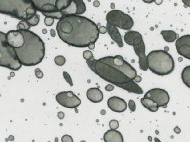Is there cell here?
Listing matches in <instances>:
<instances>
[{
    "label": "cell",
    "mask_w": 190,
    "mask_h": 142,
    "mask_svg": "<svg viewBox=\"0 0 190 142\" xmlns=\"http://www.w3.org/2000/svg\"><path fill=\"white\" fill-rule=\"evenodd\" d=\"M56 31L64 43L78 48L95 44L100 34L98 25L81 15L66 16L58 20Z\"/></svg>",
    "instance_id": "6da1fadb"
},
{
    "label": "cell",
    "mask_w": 190,
    "mask_h": 142,
    "mask_svg": "<svg viewBox=\"0 0 190 142\" xmlns=\"http://www.w3.org/2000/svg\"><path fill=\"white\" fill-rule=\"evenodd\" d=\"M86 63L100 78L118 87L134 80L137 75L136 70L131 64L125 61L120 55L105 56L99 59L88 60Z\"/></svg>",
    "instance_id": "7a4b0ae2"
},
{
    "label": "cell",
    "mask_w": 190,
    "mask_h": 142,
    "mask_svg": "<svg viewBox=\"0 0 190 142\" xmlns=\"http://www.w3.org/2000/svg\"><path fill=\"white\" fill-rule=\"evenodd\" d=\"M24 36V44L15 48V53L21 65L34 66L42 61L45 56V44L39 36L30 30L21 31Z\"/></svg>",
    "instance_id": "3957f363"
},
{
    "label": "cell",
    "mask_w": 190,
    "mask_h": 142,
    "mask_svg": "<svg viewBox=\"0 0 190 142\" xmlns=\"http://www.w3.org/2000/svg\"><path fill=\"white\" fill-rule=\"evenodd\" d=\"M0 13L26 21L37 11L29 0H0Z\"/></svg>",
    "instance_id": "277c9868"
},
{
    "label": "cell",
    "mask_w": 190,
    "mask_h": 142,
    "mask_svg": "<svg viewBox=\"0 0 190 142\" xmlns=\"http://www.w3.org/2000/svg\"><path fill=\"white\" fill-rule=\"evenodd\" d=\"M147 68L154 74L164 76L174 70L173 57L165 50H153L146 55Z\"/></svg>",
    "instance_id": "5b68a950"
},
{
    "label": "cell",
    "mask_w": 190,
    "mask_h": 142,
    "mask_svg": "<svg viewBox=\"0 0 190 142\" xmlns=\"http://www.w3.org/2000/svg\"><path fill=\"white\" fill-rule=\"evenodd\" d=\"M0 66L10 70H19L21 68L19 60L15 53V49L6 42V33L0 31Z\"/></svg>",
    "instance_id": "8992f818"
},
{
    "label": "cell",
    "mask_w": 190,
    "mask_h": 142,
    "mask_svg": "<svg viewBox=\"0 0 190 142\" xmlns=\"http://www.w3.org/2000/svg\"><path fill=\"white\" fill-rule=\"evenodd\" d=\"M106 21L110 25L124 30H130L134 25V21L131 16L121 10L109 11L106 15Z\"/></svg>",
    "instance_id": "52a82bcc"
},
{
    "label": "cell",
    "mask_w": 190,
    "mask_h": 142,
    "mask_svg": "<svg viewBox=\"0 0 190 142\" xmlns=\"http://www.w3.org/2000/svg\"><path fill=\"white\" fill-rule=\"evenodd\" d=\"M56 101L66 108H76L81 104L80 98L72 91H62L56 94Z\"/></svg>",
    "instance_id": "ba28073f"
},
{
    "label": "cell",
    "mask_w": 190,
    "mask_h": 142,
    "mask_svg": "<svg viewBox=\"0 0 190 142\" xmlns=\"http://www.w3.org/2000/svg\"><path fill=\"white\" fill-rule=\"evenodd\" d=\"M145 97L154 101L158 107H165L169 103V100H170L168 92L161 88L150 89V90L145 93Z\"/></svg>",
    "instance_id": "9c48e42d"
},
{
    "label": "cell",
    "mask_w": 190,
    "mask_h": 142,
    "mask_svg": "<svg viewBox=\"0 0 190 142\" xmlns=\"http://www.w3.org/2000/svg\"><path fill=\"white\" fill-rule=\"evenodd\" d=\"M32 4L36 11H40L45 16L57 12L56 0H32Z\"/></svg>",
    "instance_id": "30bf717a"
},
{
    "label": "cell",
    "mask_w": 190,
    "mask_h": 142,
    "mask_svg": "<svg viewBox=\"0 0 190 142\" xmlns=\"http://www.w3.org/2000/svg\"><path fill=\"white\" fill-rule=\"evenodd\" d=\"M175 47L179 55L186 59H190V35H183L177 38Z\"/></svg>",
    "instance_id": "8fae6325"
},
{
    "label": "cell",
    "mask_w": 190,
    "mask_h": 142,
    "mask_svg": "<svg viewBox=\"0 0 190 142\" xmlns=\"http://www.w3.org/2000/svg\"><path fill=\"white\" fill-rule=\"evenodd\" d=\"M6 42L8 45L15 48H20L24 44V36L21 31L18 30H10L6 33Z\"/></svg>",
    "instance_id": "7c38bea8"
},
{
    "label": "cell",
    "mask_w": 190,
    "mask_h": 142,
    "mask_svg": "<svg viewBox=\"0 0 190 142\" xmlns=\"http://www.w3.org/2000/svg\"><path fill=\"white\" fill-rule=\"evenodd\" d=\"M107 105L112 111L118 112V113L124 112L127 108V103L125 102V100L117 96L110 97L107 101Z\"/></svg>",
    "instance_id": "4fadbf2b"
},
{
    "label": "cell",
    "mask_w": 190,
    "mask_h": 142,
    "mask_svg": "<svg viewBox=\"0 0 190 142\" xmlns=\"http://www.w3.org/2000/svg\"><path fill=\"white\" fill-rule=\"evenodd\" d=\"M133 50L136 53V55H138L139 57V67L142 71H146L147 68V62H146V53H145V43L142 41L139 43L138 45L133 46Z\"/></svg>",
    "instance_id": "5bb4252c"
},
{
    "label": "cell",
    "mask_w": 190,
    "mask_h": 142,
    "mask_svg": "<svg viewBox=\"0 0 190 142\" xmlns=\"http://www.w3.org/2000/svg\"><path fill=\"white\" fill-rule=\"evenodd\" d=\"M123 41L125 43H127L128 45L135 46L143 41V37H142V35H141V33H139V32H137V31H128L124 35Z\"/></svg>",
    "instance_id": "9a60e30c"
},
{
    "label": "cell",
    "mask_w": 190,
    "mask_h": 142,
    "mask_svg": "<svg viewBox=\"0 0 190 142\" xmlns=\"http://www.w3.org/2000/svg\"><path fill=\"white\" fill-rule=\"evenodd\" d=\"M106 31H107V33L109 34V36L112 38L113 41L116 42L117 45H118L120 48L123 47V38H122V36H121L120 32L118 31V28H116V27L112 26V25H110V24L107 23Z\"/></svg>",
    "instance_id": "2e32d148"
},
{
    "label": "cell",
    "mask_w": 190,
    "mask_h": 142,
    "mask_svg": "<svg viewBox=\"0 0 190 142\" xmlns=\"http://www.w3.org/2000/svg\"><path fill=\"white\" fill-rule=\"evenodd\" d=\"M86 96L88 100L93 103H99L103 100V93L99 88H90L86 92Z\"/></svg>",
    "instance_id": "e0dca14e"
},
{
    "label": "cell",
    "mask_w": 190,
    "mask_h": 142,
    "mask_svg": "<svg viewBox=\"0 0 190 142\" xmlns=\"http://www.w3.org/2000/svg\"><path fill=\"white\" fill-rule=\"evenodd\" d=\"M103 139L104 142H123V136L122 134L117 131V130H113L110 129L104 133L103 135Z\"/></svg>",
    "instance_id": "ac0fdd59"
},
{
    "label": "cell",
    "mask_w": 190,
    "mask_h": 142,
    "mask_svg": "<svg viewBox=\"0 0 190 142\" xmlns=\"http://www.w3.org/2000/svg\"><path fill=\"white\" fill-rule=\"evenodd\" d=\"M120 88L124 89V90H126L128 92H132V93H136V94H142L143 93V90L142 88H141L138 84L134 81H129V82L125 83V84H122L119 86Z\"/></svg>",
    "instance_id": "d6986e66"
},
{
    "label": "cell",
    "mask_w": 190,
    "mask_h": 142,
    "mask_svg": "<svg viewBox=\"0 0 190 142\" xmlns=\"http://www.w3.org/2000/svg\"><path fill=\"white\" fill-rule=\"evenodd\" d=\"M141 104H142L145 108H147L149 111H152V112H156L159 108L154 101H152L150 98H147V97H145V96L143 98H141Z\"/></svg>",
    "instance_id": "ffe728a7"
},
{
    "label": "cell",
    "mask_w": 190,
    "mask_h": 142,
    "mask_svg": "<svg viewBox=\"0 0 190 142\" xmlns=\"http://www.w3.org/2000/svg\"><path fill=\"white\" fill-rule=\"evenodd\" d=\"M161 35L166 42H175L178 38V34L173 30H162Z\"/></svg>",
    "instance_id": "44dd1931"
},
{
    "label": "cell",
    "mask_w": 190,
    "mask_h": 142,
    "mask_svg": "<svg viewBox=\"0 0 190 142\" xmlns=\"http://www.w3.org/2000/svg\"><path fill=\"white\" fill-rule=\"evenodd\" d=\"M181 79H182L183 83L186 85V87H190V66H186L182 70L181 73Z\"/></svg>",
    "instance_id": "7402d4cb"
},
{
    "label": "cell",
    "mask_w": 190,
    "mask_h": 142,
    "mask_svg": "<svg viewBox=\"0 0 190 142\" xmlns=\"http://www.w3.org/2000/svg\"><path fill=\"white\" fill-rule=\"evenodd\" d=\"M70 2L71 0H56V9H57L58 13L65 10L70 5Z\"/></svg>",
    "instance_id": "603a6c76"
},
{
    "label": "cell",
    "mask_w": 190,
    "mask_h": 142,
    "mask_svg": "<svg viewBox=\"0 0 190 142\" xmlns=\"http://www.w3.org/2000/svg\"><path fill=\"white\" fill-rule=\"evenodd\" d=\"M30 25L26 21H20L17 24V30L18 31H28L30 29Z\"/></svg>",
    "instance_id": "cb8c5ba5"
},
{
    "label": "cell",
    "mask_w": 190,
    "mask_h": 142,
    "mask_svg": "<svg viewBox=\"0 0 190 142\" xmlns=\"http://www.w3.org/2000/svg\"><path fill=\"white\" fill-rule=\"evenodd\" d=\"M39 20H40L39 15H38V14H35L34 16H32L31 18L26 20V22L29 24L30 26H36V25H37V24L39 23Z\"/></svg>",
    "instance_id": "d4e9b609"
},
{
    "label": "cell",
    "mask_w": 190,
    "mask_h": 142,
    "mask_svg": "<svg viewBox=\"0 0 190 142\" xmlns=\"http://www.w3.org/2000/svg\"><path fill=\"white\" fill-rule=\"evenodd\" d=\"M54 62H55L56 65L62 66V65H64V64H65L66 59H65V57H64V56H62V55H58V56H56V57L54 58Z\"/></svg>",
    "instance_id": "484cf974"
},
{
    "label": "cell",
    "mask_w": 190,
    "mask_h": 142,
    "mask_svg": "<svg viewBox=\"0 0 190 142\" xmlns=\"http://www.w3.org/2000/svg\"><path fill=\"white\" fill-rule=\"evenodd\" d=\"M83 57H84V59L86 60V61H88V60H93V59H95L93 53H92L90 50H85V51H84V52H83Z\"/></svg>",
    "instance_id": "4316f807"
},
{
    "label": "cell",
    "mask_w": 190,
    "mask_h": 142,
    "mask_svg": "<svg viewBox=\"0 0 190 142\" xmlns=\"http://www.w3.org/2000/svg\"><path fill=\"white\" fill-rule=\"evenodd\" d=\"M63 77H64V79L67 81V83L70 85V86H73V81H72L71 76H70L69 73L64 71V72H63Z\"/></svg>",
    "instance_id": "83f0119b"
},
{
    "label": "cell",
    "mask_w": 190,
    "mask_h": 142,
    "mask_svg": "<svg viewBox=\"0 0 190 142\" xmlns=\"http://www.w3.org/2000/svg\"><path fill=\"white\" fill-rule=\"evenodd\" d=\"M109 127H110V129H113V130H116L119 127V122L117 120H111L109 122Z\"/></svg>",
    "instance_id": "f1b7e54d"
},
{
    "label": "cell",
    "mask_w": 190,
    "mask_h": 142,
    "mask_svg": "<svg viewBox=\"0 0 190 142\" xmlns=\"http://www.w3.org/2000/svg\"><path fill=\"white\" fill-rule=\"evenodd\" d=\"M128 107H129V109H130V111H131V112H134V111H135V109H136V103H135L133 100H129V102H128Z\"/></svg>",
    "instance_id": "f546056e"
},
{
    "label": "cell",
    "mask_w": 190,
    "mask_h": 142,
    "mask_svg": "<svg viewBox=\"0 0 190 142\" xmlns=\"http://www.w3.org/2000/svg\"><path fill=\"white\" fill-rule=\"evenodd\" d=\"M44 23H45L46 26H51L54 23V19L51 17H45L44 18Z\"/></svg>",
    "instance_id": "4dcf8cb0"
},
{
    "label": "cell",
    "mask_w": 190,
    "mask_h": 142,
    "mask_svg": "<svg viewBox=\"0 0 190 142\" xmlns=\"http://www.w3.org/2000/svg\"><path fill=\"white\" fill-rule=\"evenodd\" d=\"M61 142H73V138L70 135H63L61 138Z\"/></svg>",
    "instance_id": "1f68e13d"
},
{
    "label": "cell",
    "mask_w": 190,
    "mask_h": 142,
    "mask_svg": "<svg viewBox=\"0 0 190 142\" xmlns=\"http://www.w3.org/2000/svg\"><path fill=\"white\" fill-rule=\"evenodd\" d=\"M35 76L37 77L38 79H41L43 77V72L39 69V68H36L35 69Z\"/></svg>",
    "instance_id": "d6a6232c"
},
{
    "label": "cell",
    "mask_w": 190,
    "mask_h": 142,
    "mask_svg": "<svg viewBox=\"0 0 190 142\" xmlns=\"http://www.w3.org/2000/svg\"><path fill=\"white\" fill-rule=\"evenodd\" d=\"M98 29H99V33H107V31H106V27H104V26H100L98 27Z\"/></svg>",
    "instance_id": "836d02e7"
},
{
    "label": "cell",
    "mask_w": 190,
    "mask_h": 142,
    "mask_svg": "<svg viewBox=\"0 0 190 142\" xmlns=\"http://www.w3.org/2000/svg\"><path fill=\"white\" fill-rule=\"evenodd\" d=\"M105 89H106L107 91H111V90H113V89H114V87H113V85H112V84H109V85H107L106 88H105Z\"/></svg>",
    "instance_id": "e575fe53"
},
{
    "label": "cell",
    "mask_w": 190,
    "mask_h": 142,
    "mask_svg": "<svg viewBox=\"0 0 190 142\" xmlns=\"http://www.w3.org/2000/svg\"><path fill=\"white\" fill-rule=\"evenodd\" d=\"M133 81H134V82H136V83H137V82H140V81H141V77L138 76V75H136V77H135Z\"/></svg>",
    "instance_id": "d590c367"
},
{
    "label": "cell",
    "mask_w": 190,
    "mask_h": 142,
    "mask_svg": "<svg viewBox=\"0 0 190 142\" xmlns=\"http://www.w3.org/2000/svg\"><path fill=\"white\" fill-rule=\"evenodd\" d=\"M94 46H95V44H90V45L88 46V48H89L90 50H92V49H94Z\"/></svg>",
    "instance_id": "8d00e7d4"
},
{
    "label": "cell",
    "mask_w": 190,
    "mask_h": 142,
    "mask_svg": "<svg viewBox=\"0 0 190 142\" xmlns=\"http://www.w3.org/2000/svg\"><path fill=\"white\" fill-rule=\"evenodd\" d=\"M93 4H94V6H99L100 2H99V1H97V2H96V1H95V2H94Z\"/></svg>",
    "instance_id": "74e56055"
},
{
    "label": "cell",
    "mask_w": 190,
    "mask_h": 142,
    "mask_svg": "<svg viewBox=\"0 0 190 142\" xmlns=\"http://www.w3.org/2000/svg\"><path fill=\"white\" fill-rule=\"evenodd\" d=\"M51 35H52V36H55V30H51Z\"/></svg>",
    "instance_id": "f35d334b"
},
{
    "label": "cell",
    "mask_w": 190,
    "mask_h": 142,
    "mask_svg": "<svg viewBox=\"0 0 190 142\" xmlns=\"http://www.w3.org/2000/svg\"><path fill=\"white\" fill-rule=\"evenodd\" d=\"M58 116L60 117V118H62V117H63L64 115H63V113H59V114H58Z\"/></svg>",
    "instance_id": "ab89813d"
},
{
    "label": "cell",
    "mask_w": 190,
    "mask_h": 142,
    "mask_svg": "<svg viewBox=\"0 0 190 142\" xmlns=\"http://www.w3.org/2000/svg\"><path fill=\"white\" fill-rule=\"evenodd\" d=\"M174 131H175V132H180V129H178V128H175V129H174Z\"/></svg>",
    "instance_id": "60d3db41"
},
{
    "label": "cell",
    "mask_w": 190,
    "mask_h": 142,
    "mask_svg": "<svg viewBox=\"0 0 190 142\" xmlns=\"http://www.w3.org/2000/svg\"><path fill=\"white\" fill-rule=\"evenodd\" d=\"M183 3H185V4H186V5H187V7L189 6V1H185V2H183Z\"/></svg>",
    "instance_id": "b9f144b4"
},
{
    "label": "cell",
    "mask_w": 190,
    "mask_h": 142,
    "mask_svg": "<svg viewBox=\"0 0 190 142\" xmlns=\"http://www.w3.org/2000/svg\"><path fill=\"white\" fill-rule=\"evenodd\" d=\"M154 140H155V142H161V141H160V140H159L158 138H155Z\"/></svg>",
    "instance_id": "7bdbcfd3"
},
{
    "label": "cell",
    "mask_w": 190,
    "mask_h": 142,
    "mask_svg": "<svg viewBox=\"0 0 190 142\" xmlns=\"http://www.w3.org/2000/svg\"><path fill=\"white\" fill-rule=\"evenodd\" d=\"M82 142H84V141H82Z\"/></svg>",
    "instance_id": "ee69618b"
}]
</instances>
